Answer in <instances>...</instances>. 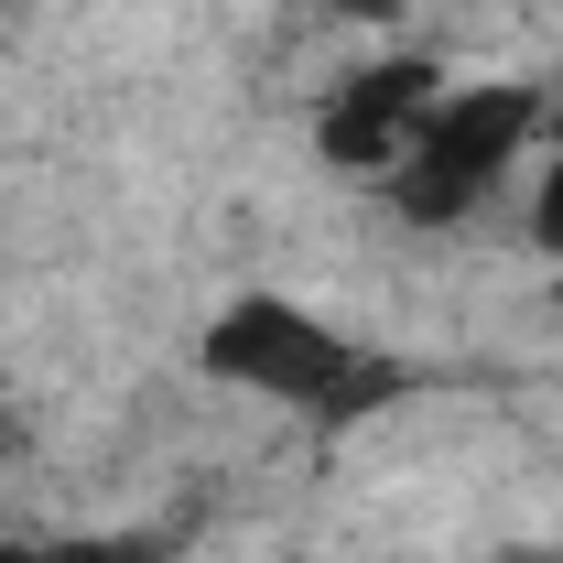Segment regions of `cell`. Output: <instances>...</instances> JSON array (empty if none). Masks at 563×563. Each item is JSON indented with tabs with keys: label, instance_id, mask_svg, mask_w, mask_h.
Instances as JSON below:
<instances>
[{
	"label": "cell",
	"instance_id": "6da1fadb",
	"mask_svg": "<svg viewBox=\"0 0 563 563\" xmlns=\"http://www.w3.org/2000/svg\"><path fill=\"white\" fill-rule=\"evenodd\" d=\"M542 98H520V87H488V98H433L422 109L412 152L390 163L401 174V217L412 228H455V217H477V196H498L520 163H531V141H542Z\"/></svg>",
	"mask_w": 563,
	"mask_h": 563
},
{
	"label": "cell",
	"instance_id": "7a4b0ae2",
	"mask_svg": "<svg viewBox=\"0 0 563 563\" xmlns=\"http://www.w3.org/2000/svg\"><path fill=\"white\" fill-rule=\"evenodd\" d=\"M207 368L217 379H250V390H282V401H303V412H336L357 379V357L303 314V303H282V292H250L228 325L207 336Z\"/></svg>",
	"mask_w": 563,
	"mask_h": 563
},
{
	"label": "cell",
	"instance_id": "3957f363",
	"mask_svg": "<svg viewBox=\"0 0 563 563\" xmlns=\"http://www.w3.org/2000/svg\"><path fill=\"white\" fill-rule=\"evenodd\" d=\"M542 141H553V163H542V196H531V228H542V239L563 250V109L542 120Z\"/></svg>",
	"mask_w": 563,
	"mask_h": 563
},
{
	"label": "cell",
	"instance_id": "277c9868",
	"mask_svg": "<svg viewBox=\"0 0 563 563\" xmlns=\"http://www.w3.org/2000/svg\"><path fill=\"white\" fill-rule=\"evenodd\" d=\"M0 563H109V553H55V542H11Z\"/></svg>",
	"mask_w": 563,
	"mask_h": 563
}]
</instances>
